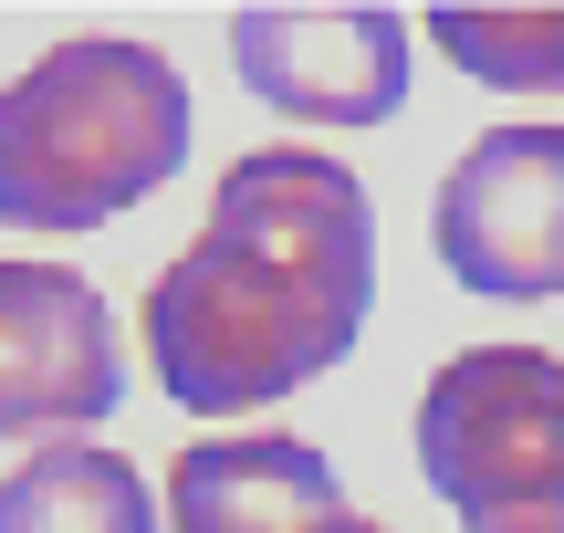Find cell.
<instances>
[{
    "label": "cell",
    "instance_id": "6da1fadb",
    "mask_svg": "<svg viewBox=\"0 0 564 533\" xmlns=\"http://www.w3.org/2000/svg\"><path fill=\"white\" fill-rule=\"evenodd\" d=\"M366 293H377L366 178L324 146H251L220 167L199 241L147 283L158 388L199 418L272 409L366 335Z\"/></svg>",
    "mask_w": 564,
    "mask_h": 533
},
{
    "label": "cell",
    "instance_id": "30bf717a",
    "mask_svg": "<svg viewBox=\"0 0 564 533\" xmlns=\"http://www.w3.org/2000/svg\"><path fill=\"white\" fill-rule=\"evenodd\" d=\"M324 533H387V523H366V513H335V523H324Z\"/></svg>",
    "mask_w": 564,
    "mask_h": 533
},
{
    "label": "cell",
    "instance_id": "8992f818",
    "mask_svg": "<svg viewBox=\"0 0 564 533\" xmlns=\"http://www.w3.org/2000/svg\"><path fill=\"white\" fill-rule=\"evenodd\" d=\"M230 63L272 116L377 126L408 95V21L398 11H230Z\"/></svg>",
    "mask_w": 564,
    "mask_h": 533
},
{
    "label": "cell",
    "instance_id": "5b68a950",
    "mask_svg": "<svg viewBox=\"0 0 564 533\" xmlns=\"http://www.w3.org/2000/svg\"><path fill=\"white\" fill-rule=\"evenodd\" d=\"M126 398L116 314L63 262H0V439H84Z\"/></svg>",
    "mask_w": 564,
    "mask_h": 533
},
{
    "label": "cell",
    "instance_id": "3957f363",
    "mask_svg": "<svg viewBox=\"0 0 564 533\" xmlns=\"http://www.w3.org/2000/svg\"><path fill=\"white\" fill-rule=\"evenodd\" d=\"M419 471L470 533H564V356L460 346L419 388Z\"/></svg>",
    "mask_w": 564,
    "mask_h": 533
},
{
    "label": "cell",
    "instance_id": "ba28073f",
    "mask_svg": "<svg viewBox=\"0 0 564 533\" xmlns=\"http://www.w3.org/2000/svg\"><path fill=\"white\" fill-rule=\"evenodd\" d=\"M0 533H158V492L95 439H42L0 481Z\"/></svg>",
    "mask_w": 564,
    "mask_h": 533
},
{
    "label": "cell",
    "instance_id": "52a82bcc",
    "mask_svg": "<svg viewBox=\"0 0 564 533\" xmlns=\"http://www.w3.org/2000/svg\"><path fill=\"white\" fill-rule=\"evenodd\" d=\"M335 471H324L314 439L293 429H251V439H199L167 471V533H324Z\"/></svg>",
    "mask_w": 564,
    "mask_h": 533
},
{
    "label": "cell",
    "instance_id": "277c9868",
    "mask_svg": "<svg viewBox=\"0 0 564 533\" xmlns=\"http://www.w3.org/2000/svg\"><path fill=\"white\" fill-rule=\"evenodd\" d=\"M449 283L491 304H544L564 293V126H491L460 146L429 209Z\"/></svg>",
    "mask_w": 564,
    "mask_h": 533
},
{
    "label": "cell",
    "instance_id": "7a4b0ae2",
    "mask_svg": "<svg viewBox=\"0 0 564 533\" xmlns=\"http://www.w3.org/2000/svg\"><path fill=\"white\" fill-rule=\"evenodd\" d=\"M188 157V84L158 42L74 32L0 84V220L95 230Z\"/></svg>",
    "mask_w": 564,
    "mask_h": 533
},
{
    "label": "cell",
    "instance_id": "9c48e42d",
    "mask_svg": "<svg viewBox=\"0 0 564 533\" xmlns=\"http://www.w3.org/2000/svg\"><path fill=\"white\" fill-rule=\"evenodd\" d=\"M429 42H440L460 74L502 84V95H564V0L554 11H429Z\"/></svg>",
    "mask_w": 564,
    "mask_h": 533
}]
</instances>
